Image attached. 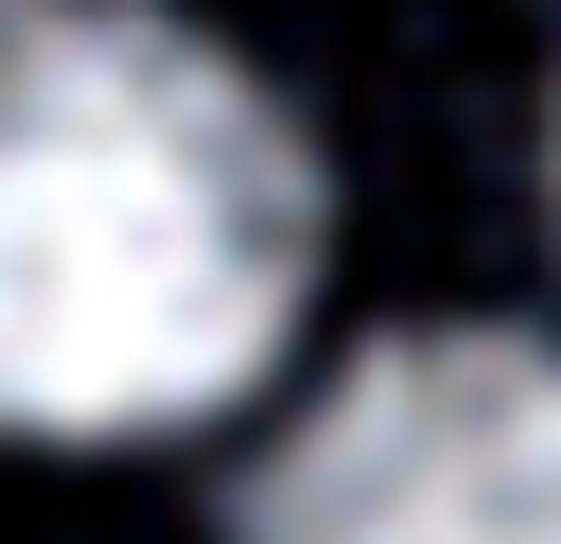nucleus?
<instances>
[{"instance_id":"f257e3e1","label":"nucleus","mask_w":561,"mask_h":544,"mask_svg":"<svg viewBox=\"0 0 561 544\" xmlns=\"http://www.w3.org/2000/svg\"><path fill=\"white\" fill-rule=\"evenodd\" d=\"M316 298V158L158 0H0V439L210 421Z\"/></svg>"},{"instance_id":"f03ea898","label":"nucleus","mask_w":561,"mask_h":544,"mask_svg":"<svg viewBox=\"0 0 561 544\" xmlns=\"http://www.w3.org/2000/svg\"><path fill=\"white\" fill-rule=\"evenodd\" d=\"M228 544H561V351L386 333L245 474Z\"/></svg>"}]
</instances>
